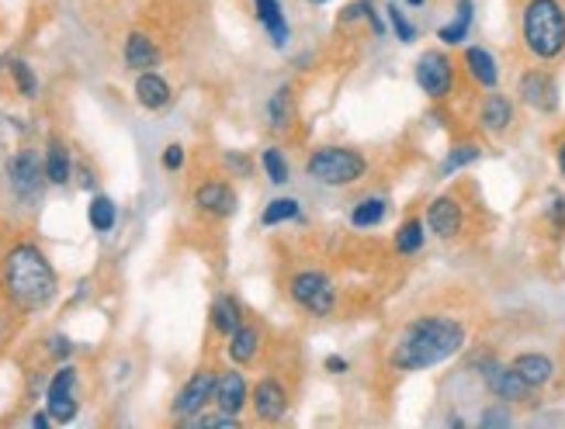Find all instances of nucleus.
Returning a JSON list of instances; mask_svg holds the SVG:
<instances>
[{
    "label": "nucleus",
    "mask_w": 565,
    "mask_h": 429,
    "mask_svg": "<svg viewBox=\"0 0 565 429\" xmlns=\"http://www.w3.org/2000/svg\"><path fill=\"white\" fill-rule=\"evenodd\" d=\"M45 409L53 416V422L66 426L77 419L81 412V395H77V367L63 364L53 377H49L45 388Z\"/></svg>",
    "instance_id": "nucleus-9"
},
{
    "label": "nucleus",
    "mask_w": 565,
    "mask_h": 429,
    "mask_svg": "<svg viewBox=\"0 0 565 429\" xmlns=\"http://www.w3.org/2000/svg\"><path fill=\"white\" fill-rule=\"evenodd\" d=\"M482 157V149H479V142H458L451 153H448V160L440 163V173H458V170H465V167H472L476 160Z\"/></svg>",
    "instance_id": "nucleus-33"
},
{
    "label": "nucleus",
    "mask_w": 565,
    "mask_h": 429,
    "mask_svg": "<svg viewBox=\"0 0 565 429\" xmlns=\"http://www.w3.org/2000/svg\"><path fill=\"white\" fill-rule=\"evenodd\" d=\"M260 167H264V173H267V181L271 184H288V176H291V167H288V160H285V153L278 146H267L264 153H260Z\"/></svg>",
    "instance_id": "nucleus-31"
},
{
    "label": "nucleus",
    "mask_w": 565,
    "mask_h": 429,
    "mask_svg": "<svg viewBox=\"0 0 565 429\" xmlns=\"http://www.w3.org/2000/svg\"><path fill=\"white\" fill-rule=\"evenodd\" d=\"M8 184L18 201H39L42 187L49 184L45 176V160L39 157V149H18L8 160Z\"/></svg>",
    "instance_id": "nucleus-6"
},
{
    "label": "nucleus",
    "mask_w": 565,
    "mask_h": 429,
    "mask_svg": "<svg viewBox=\"0 0 565 429\" xmlns=\"http://www.w3.org/2000/svg\"><path fill=\"white\" fill-rule=\"evenodd\" d=\"M226 163H230L233 170H239L243 176H247V173H250V163H247V157H233V153H230V157H226Z\"/></svg>",
    "instance_id": "nucleus-42"
},
{
    "label": "nucleus",
    "mask_w": 565,
    "mask_h": 429,
    "mask_svg": "<svg viewBox=\"0 0 565 429\" xmlns=\"http://www.w3.org/2000/svg\"><path fill=\"white\" fill-rule=\"evenodd\" d=\"M372 8H375L372 0H354V4H348L340 11V24H354V21L367 18V11H372Z\"/></svg>",
    "instance_id": "nucleus-36"
},
{
    "label": "nucleus",
    "mask_w": 565,
    "mask_h": 429,
    "mask_svg": "<svg viewBox=\"0 0 565 429\" xmlns=\"http://www.w3.org/2000/svg\"><path fill=\"white\" fill-rule=\"evenodd\" d=\"M250 409L257 422H281L291 409V395L278 377H260L250 388Z\"/></svg>",
    "instance_id": "nucleus-11"
},
{
    "label": "nucleus",
    "mask_w": 565,
    "mask_h": 429,
    "mask_svg": "<svg viewBox=\"0 0 565 429\" xmlns=\"http://www.w3.org/2000/svg\"><path fill=\"white\" fill-rule=\"evenodd\" d=\"M8 69H11V81H14L18 94H21L24 100H35V97H39V77H35V69H32L29 63H24V60H11Z\"/></svg>",
    "instance_id": "nucleus-32"
},
{
    "label": "nucleus",
    "mask_w": 565,
    "mask_h": 429,
    "mask_svg": "<svg viewBox=\"0 0 565 429\" xmlns=\"http://www.w3.org/2000/svg\"><path fill=\"white\" fill-rule=\"evenodd\" d=\"M49 350H53L56 357H63V361L73 353V346H70V340H66V336H53V340H49Z\"/></svg>",
    "instance_id": "nucleus-39"
},
{
    "label": "nucleus",
    "mask_w": 565,
    "mask_h": 429,
    "mask_svg": "<svg viewBox=\"0 0 565 429\" xmlns=\"http://www.w3.org/2000/svg\"><path fill=\"white\" fill-rule=\"evenodd\" d=\"M215 382H218L215 367H199V371H194L184 382V388L178 392L174 406H170V416H174V419H199L215 401Z\"/></svg>",
    "instance_id": "nucleus-7"
},
{
    "label": "nucleus",
    "mask_w": 565,
    "mask_h": 429,
    "mask_svg": "<svg viewBox=\"0 0 565 429\" xmlns=\"http://www.w3.org/2000/svg\"><path fill=\"white\" fill-rule=\"evenodd\" d=\"M521 35L534 60L555 63L565 56V8L562 0H527L521 14Z\"/></svg>",
    "instance_id": "nucleus-3"
},
{
    "label": "nucleus",
    "mask_w": 565,
    "mask_h": 429,
    "mask_svg": "<svg viewBox=\"0 0 565 429\" xmlns=\"http://www.w3.org/2000/svg\"><path fill=\"white\" fill-rule=\"evenodd\" d=\"M364 173H367V160L351 146H319L306 160V176L323 187H351Z\"/></svg>",
    "instance_id": "nucleus-4"
},
{
    "label": "nucleus",
    "mask_w": 565,
    "mask_h": 429,
    "mask_svg": "<svg viewBox=\"0 0 565 429\" xmlns=\"http://www.w3.org/2000/svg\"><path fill=\"white\" fill-rule=\"evenodd\" d=\"M306 4H316V8H323V4H330V0H306Z\"/></svg>",
    "instance_id": "nucleus-47"
},
{
    "label": "nucleus",
    "mask_w": 565,
    "mask_h": 429,
    "mask_svg": "<svg viewBox=\"0 0 565 429\" xmlns=\"http://www.w3.org/2000/svg\"><path fill=\"white\" fill-rule=\"evenodd\" d=\"M479 125L486 132H493V136L507 132L513 125V100L507 94H500V90H489L482 97V108H479Z\"/></svg>",
    "instance_id": "nucleus-17"
},
{
    "label": "nucleus",
    "mask_w": 565,
    "mask_h": 429,
    "mask_svg": "<svg viewBox=\"0 0 565 429\" xmlns=\"http://www.w3.org/2000/svg\"><path fill=\"white\" fill-rule=\"evenodd\" d=\"M160 63V49L150 35H142V32H132L126 39V66L142 73V69H153Z\"/></svg>",
    "instance_id": "nucleus-24"
},
{
    "label": "nucleus",
    "mask_w": 565,
    "mask_h": 429,
    "mask_svg": "<svg viewBox=\"0 0 565 429\" xmlns=\"http://www.w3.org/2000/svg\"><path fill=\"white\" fill-rule=\"evenodd\" d=\"M212 330L218 333V336H233L239 325H243V305H239V298H233V294H218L215 301H212Z\"/></svg>",
    "instance_id": "nucleus-23"
},
{
    "label": "nucleus",
    "mask_w": 565,
    "mask_h": 429,
    "mask_svg": "<svg viewBox=\"0 0 565 429\" xmlns=\"http://www.w3.org/2000/svg\"><path fill=\"white\" fill-rule=\"evenodd\" d=\"M548 218L555 225V233H565V197L562 194H552V201H548Z\"/></svg>",
    "instance_id": "nucleus-37"
},
{
    "label": "nucleus",
    "mask_w": 565,
    "mask_h": 429,
    "mask_svg": "<svg viewBox=\"0 0 565 429\" xmlns=\"http://www.w3.org/2000/svg\"><path fill=\"white\" fill-rule=\"evenodd\" d=\"M257 353H260V330L250 322H243L239 330L230 336V346H226V357L236 364V367H247L257 361Z\"/></svg>",
    "instance_id": "nucleus-21"
},
{
    "label": "nucleus",
    "mask_w": 565,
    "mask_h": 429,
    "mask_svg": "<svg viewBox=\"0 0 565 429\" xmlns=\"http://www.w3.org/2000/svg\"><path fill=\"white\" fill-rule=\"evenodd\" d=\"M212 406L230 412V416H243V409L250 406V385H247V374H243V367L218 371L215 401H212Z\"/></svg>",
    "instance_id": "nucleus-14"
},
{
    "label": "nucleus",
    "mask_w": 565,
    "mask_h": 429,
    "mask_svg": "<svg viewBox=\"0 0 565 429\" xmlns=\"http://www.w3.org/2000/svg\"><path fill=\"white\" fill-rule=\"evenodd\" d=\"M555 160H558V173H562V181H565V139L555 146Z\"/></svg>",
    "instance_id": "nucleus-44"
},
{
    "label": "nucleus",
    "mask_w": 565,
    "mask_h": 429,
    "mask_svg": "<svg viewBox=\"0 0 565 429\" xmlns=\"http://www.w3.org/2000/svg\"><path fill=\"white\" fill-rule=\"evenodd\" d=\"M367 24H372V32H375V35H385V18L379 14V8L367 11Z\"/></svg>",
    "instance_id": "nucleus-40"
},
{
    "label": "nucleus",
    "mask_w": 565,
    "mask_h": 429,
    "mask_svg": "<svg viewBox=\"0 0 565 429\" xmlns=\"http://www.w3.org/2000/svg\"><path fill=\"white\" fill-rule=\"evenodd\" d=\"M254 11H257V21H260V29L267 32V39H271L275 49H285L288 45V18L281 11L278 0H254Z\"/></svg>",
    "instance_id": "nucleus-19"
},
{
    "label": "nucleus",
    "mask_w": 565,
    "mask_h": 429,
    "mask_svg": "<svg viewBox=\"0 0 565 429\" xmlns=\"http://www.w3.org/2000/svg\"><path fill=\"white\" fill-rule=\"evenodd\" d=\"M348 367H351V364L343 361V357H337V353H333V357H327V371H330V374H348Z\"/></svg>",
    "instance_id": "nucleus-41"
},
{
    "label": "nucleus",
    "mask_w": 565,
    "mask_h": 429,
    "mask_svg": "<svg viewBox=\"0 0 565 429\" xmlns=\"http://www.w3.org/2000/svg\"><path fill=\"white\" fill-rule=\"evenodd\" d=\"M406 4H409V8H424V4H427V0H406Z\"/></svg>",
    "instance_id": "nucleus-46"
},
{
    "label": "nucleus",
    "mask_w": 565,
    "mask_h": 429,
    "mask_svg": "<svg viewBox=\"0 0 565 429\" xmlns=\"http://www.w3.org/2000/svg\"><path fill=\"white\" fill-rule=\"evenodd\" d=\"M136 100L146 111H163L170 100H174V90H170V84L160 77L157 69H142L136 77Z\"/></svg>",
    "instance_id": "nucleus-16"
},
{
    "label": "nucleus",
    "mask_w": 565,
    "mask_h": 429,
    "mask_svg": "<svg viewBox=\"0 0 565 429\" xmlns=\"http://www.w3.org/2000/svg\"><path fill=\"white\" fill-rule=\"evenodd\" d=\"M32 426H35V429L53 426V416H49V409H45V412H35V416H32Z\"/></svg>",
    "instance_id": "nucleus-43"
},
{
    "label": "nucleus",
    "mask_w": 565,
    "mask_h": 429,
    "mask_svg": "<svg viewBox=\"0 0 565 429\" xmlns=\"http://www.w3.org/2000/svg\"><path fill=\"white\" fill-rule=\"evenodd\" d=\"M424 222H427V233L437 236V239H455L465 225V208L455 194H440L434 197L427 212H424Z\"/></svg>",
    "instance_id": "nucleus-12"
},
{
    "label": "nucleus",
    "mask_w": 565,
    "mask_h": 429,
    "mask_svg": "<svg viewBox=\"0 0 565 429\" xmlns=\"http://www.w3.org/2000/svg\"><path fill=\"white\" fill-rule=\"evenodd\" d=\"M295 115V97H291V84H281L271 97H267V121H271L275 132H285Z\"/></svg>",
    "instance_id": "nucleus-27"
},
{
    "label": "nucleus",
    "mask_w": 565,
    "mask_h": 429,
    "mask_svg": "<svg viewBox=\"0 0 565 429\" xmlns=\"http://www.w3.org/2000/svg\"><path fill=\"white\" fill-rule=\"evenodd\" d=\"M486 429H493V426H510L513 419H510V412L507 409H500V406H493V409H486L482 412V419H479Z\"/></svg>",
    "instance_id": "nucleus-38"
},
{
    "label": "nucleus",
    "mask_w": 565,
    "mask_h": 429,
    "mask_svg": "<svg viewBox=\"0 0 565 429\" xmlns=\"http://www.w3.org/2000/svg\"><path fill=\"white\" fill-rule=\"evenodd\" d=\"M45 176H49V184H70V176H73V157H70V149L60 136H49L45 142Z\"/></svg>",
    "instance_id": "nucleus-20"
},
{
    "label": "nucleus",
    "mask_w": 565,
    "mask_h": 429,
    "mask_svg": "<svg viewBox=\"0 0 565 429\" xmlns=\"http://www.w3.org/2000/svg\"><path fill=\"white\" fill-rule=\"evenodd\" d=\"M385 215H388V201L379 194H367L351 208V225L354 229H375V225L385 222Z\"/></svg>",
    "instance_id": "nucleus-26"
},
{
    "label": "nucleus",
    "mask_w": 565,
    "mask_h": 429,
    "mask_svg": "<svg viewBox=\"0 0 565 429\" xmlns=\"http://www.w3.org/2000/svg\"><path fill=\"white\" fill-rule=\"evenodd\" d=\"M87 222H90V229L94 233H111L115 229V222H118V208H115V201L108 194H94L90 197V208H87Z\"/></svg>",
    "instance_id": "nucleus-29"
},
{
    "label": "nucleus",
    "mask_w": 565,
    "mask_h": 429,
    "mask_svg": "<svg viewBox=\"0 0 565 429\" xmlns=\"http://www.w3.org/2000/svg\"><path fill=\"white\" fill-rule=\"evenodd\" d=\"M160 163H163V170H167V173H178V170L184 167V146H181V142H170V146L163 149Z\"/></svg>",
    "instance_id": "nucleus-35"
},
{
    "label": "nucleus",
    "mask_w": 565,
    "mask_h": 429,
    "mask_svg": "<svg viewBox=\"0 0 565 429\" xmlns=\"http://www.w3.org/2000/svg\"><path fill=\"white\" fill-rule=\"evenodd\" d=\"M510 364H513V371H518L534 392L545 388L555 377V364H552V357H545V353H521V357H513Z\"/></svg>",
    "instance_id": "nucleus-22"
},
{
    "label": "nucleus",
    "mask_w": 565,
    "mask_h": 429,
    "mask_svg": "<svg viewBox=\"0 0 565 429\" xmlns=\"http://www.w3.org/2000/svg\"><path fill=\"white\" fill-rule=\"evenodd\" d=\"M299 215H302L299 197H275V201H267V208L260 212V225H264V229H271V225L291 222Z\"/></svg>",
    "instance_id": "nucleus-30"
},
{
    "label": "nucleus",
    "mask_w": 565,
    "mask_h": 429,
    "mask_svg": "<svg viewBox=\"0 0 565 429\" xmlns=\"http://www.w3.org/2000/svg\"><path fill=\"white\" fill-rule=\"evenodd\" d=\"M469 330L465 322L455 315H420L406 322L399 336L388 346V367L399 374H416V371H430L451 361L455 353H461Z\"/></svg>",
    "instance_id": "nucleus-1"
},
{
    "label": "nucleus",
    "mask_w": 565,
    "mask_h": 429,
    "mask_svg": "<svg viewBox=\"0 0 565 429\" xmlns=\"http://www.w3.org/2000/svg\"><path fill=\"white\" fill-rule=\"evenodd\" d=\"M81 187H94V176H90V170H87V167L81 170Z\"/></svg>",
    "instance_id": "nucleus-45"
},
{
    "label": "nucleus",
    "mask_w": 565,
    "mask_h": 429,
    "mask_svg": "<svg viewBox=\"0 0 565 429\" xmlns=\"http://www.w3.org/2000/svg\"><path fill=\"white\" fill-rule=\"evenodd\" d=\"M482 382L489 388V395H497L500 401H527L531 398V385L524 382V377L513 371V364H500V361H482Z\"/></svg>",
    "instance_id": "nucleus-10"
},
{
    "label": "nucleus",
    "mask_w": 565,
    "mask_h": 429,
    "mask_svg": "<svg viewBox=\"0 0 565 429\" xmlns=\"http://www.w3.org/2000/svg\"><path fill=\"white\" fill-rule=\"evenodd\" d=\"M465 69H469V77L479 87L497 90V84H500V66H497V60H493V53H489V49H482V45H469V49H465Z\"/></svg>",
    "instance_id": "nucleus-18"
},
{
    "label": "nucleus",
    "mask_w": 565,
    "mask_h": 429,
    "mask_svg": "<svg viewBox=\"0 0 565 429\" xmlns=\"http://www.w3.org/2000/svg\"><path fill=\"white\" fill-rule=\"evenodd\" d=\"M4 288L8 298L24 312H42L56 301L60 294V277L56 267L35 243H18L4 257Z\"/></svg>",
    "instance_id": "nucleus-2"
},
{
    "label": "nucleus",
    "mask_w": 565,
    "mask_h": 429,
    "mask_svg": "<svg viewBox=\"0 0 565 429\" xmlns=\"http://www.w3.org/2000/svg\"><path fill=\"white\" fill-rule=\"evenodd\" d=\"M413 77H416V87H420L427 97L440 100L455 87V60L445 53V49H427V53L416 60Z\"/></svg>",
    "instance_id": "nucleus-8"
},
{
    "label": "nucleus",
    "mask_w": 565,
    "mask_h": 429,
    "mask_svg": "<svg viewBox=\"0 0 565 429\" xmlns=\"http://www.w3.org/2000/svg\"><path fill=\"white\" fill-rule=\"evenodd\" d=\"M385 18H388V24H392V32H396V39L399 42H416V29H413V21L403 14V8L399 4H385Z\"/></svg>",
    "instance_id": "nucleus-34"
},
{
    "label": "nucleus",
    "mask_w": 565,
    "mask_h": 429,
    "mask_svg": "<svg viewBox=\"0 0 565 429\" xmlns=\"http://www.w3.org/2000/svg\"><path fill=\"white\" fill-rule=\"evenodd\" d=\"M472 18H476V0H458V4H455V18L448 24H440L437 39L445 42V45H461L465 39H469Z\"/></svg>",
    "instance_id": "nucleus-25"
},
{
    "label": "nucleus",
    "mask_w": 565,
    "mask_h": 429,
    "mask_svg": "<svg viewBox=\"0 0 565 429\" xmlns=\"http://www.w3.org/2000/svg\"><path fill=\"white\" fill-rule=\"evenodd\" d=\"M424 243H427V222L424 218H406L399 225V233H396V254L413 257V254H420Z\"/></svg>",
    "instance_id": "nucleus-28"
},
{
    "label": "nucleus",
    "mask_w": 565,
    "mask_h": 429,
    "mask_svg": "<svg viewBox=\"0 0 565 429\" xmlns=\"http://www.w3.org/2000/svg\"><path fill=\"white\" fill-rule=\"evenodd\" d=\"M518 94L524 105H531L534 111H545L552 115L558 108V84L548 69H527L521 73V81H518Z\"/></svg>",
    "instance_id": "nucleus-13"
},
{
    "label": "nucleus",
    "mask_w": 565,
    "mask_h": 429,
    "mask_svg": "<svg viewBox=\"0 0 565 429\" xmlns=\"http://www.w3.org/2000/svg\"><path fill=\"white\" fill-rule=\"evenodd\" d=\"M288 298L316 319H327L337 309V288L323 270H299L288 281Z\"/></svg>",
    "instance_id": "nucleus-5"
},
{
    "label": "nucleus",
    "mask_w": 565,
    "mask_h": 429,
    "mask_svg": "<svg viewBox=\"0 0 565 429\" xmlns=\"http://www.w3.org/2000/svg\"><path fill=\"white\" fill-rule=\"evenodd\" d=\"M194 208L212 218H230L239 208V194L230 181H205L194 187Z\"/></svg>",
    "instance_id": "nucleus-15"
}]
</instances>
